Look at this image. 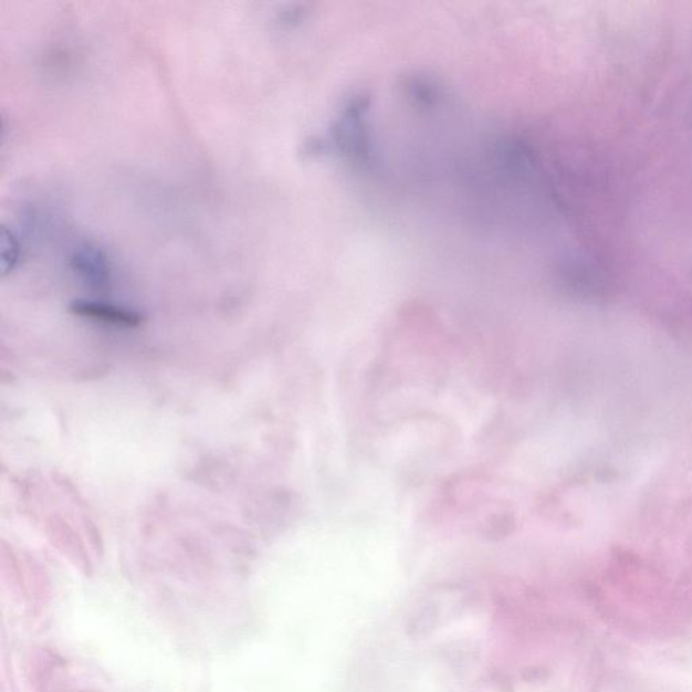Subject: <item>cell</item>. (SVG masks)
Instances as JSON below:
<instances>
[{
	"mask_svg": "<svg viewBox=\"0 0 692 692\" xmlns=\"http://www.w3.org/2000/svg\"><path fill=\"white\" fill-rule=\"evenodd\" d=\"M369 99L363 95L350 98L331 132L332 143L343 155L357 164L373 161V139L366 124Z\"/></svg>",
	"mask_w": 692,
	"mask_h": 692,
	"instance_id": "obj_1",
	"label": "cell"
},
{
	"mask_svg": "<svg viewBox=\"0 0 692 692\" xmlns=\"http://www.w3.org/2000/svg\"><path fill=\"white\" fill-rule=\"evenodd\" d=\"M72 270L90 287L103 290L111 283V265L105 252L98 247H77L71 258Z\"/></svg>",
	"mask_w": 692,
	"mask_h": 692,
	"instance_id": "obj_2",
	"label": "cell"
},
{
	"mask_svg": "<svg viewBox=\"0 0 692 692\" xmlns=\"http://www.w3.org/2000/svg\"><path fill=\"white\" fill-rule=\"evenodd\" d=\"M71 312L81 317L107 322L118 326H137L141 322L135 310L99 301L78 300L72 302Z\"/></svg>",
	"mask_w": 692,
	"mask_h": 692,
	"instance_id": "obj_3",
	"label": "cell"
},
{
	"mask_svg": "<svg viewBox=\"0 0 692 692\" xmlns=\"http://www.w3.org/2000/svg\"><path fill=\"white\" fill-rule=\"evenodd\" d=\"M2 271L9 273L15 270L20 261V244L17 237L8 228L2 229Z\"/></svg>",
	"mask_w": 692,
	"mask_h": 692,
	"instance_id": "obj_4",
	"label": "cell"
}]
</instances>
